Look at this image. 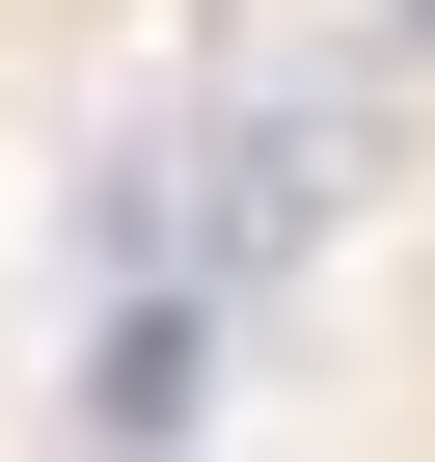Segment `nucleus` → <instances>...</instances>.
<instances>
[{
    "mask_svg": "<svg viewBox=\"0 0 435 462\" xmlns=\"http://www.w3.org/2000/svg\"><path fill=\"white\" fill-rule=\"evenodd\" d=\"M218 190H190V245H300V217L354 190V109H245V136H190Z\"/></svg>",
    "mask_w": 435,
    "mask_h": 462,
    "instance_id": "1",
    "label": "nucleus"
},
{
    "mask_svg": "<svg viewBox=\"0 0 435 462\" xmlns=\"http://www.w3.org/2000/svg\"><path fill=\"white\" fill-rule=\"evenodd\" d=\"M190 354H218V300L163 273V300L109 327V381H82V435H109V462H136V435H190Z\"/></svg>",
    "mask_w": 435,
    "mask_h": 462,
    "instance_id": "2",
    "label": "nucleus"
},
{
    "mask_svg": "<svg viewBox=\"0 0 435 462\" xmlns=\"http://www.w3.org/2000/svg\"><path fill=\"white\" fill-rule=\"evenodd\" d=\"M408 28H435V0H408Z\"/></svg>",
    "mask_w": 435,
    "mask_h": 462,
    "instance_id": "3",
    "label": "nucleus"
}]
</instances>
